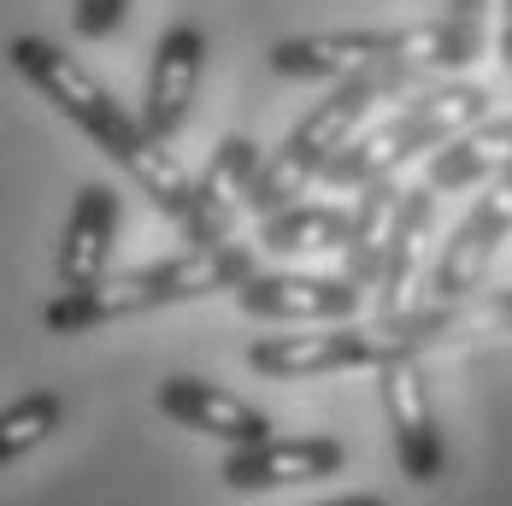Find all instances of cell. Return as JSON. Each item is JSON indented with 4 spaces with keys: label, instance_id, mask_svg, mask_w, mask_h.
I'll return each mask as SVG.
<instances>
[{
    "label": "cell",
    "instance_id": "4fadbf2b",
    "mask_svg": "<svg viewBox=\"0 0 512 506\" xmlns=\"http://www.w3.org/2000/svg\"><path fill=\"white\" fill-rule=\"evenodd\" d=\"M259 165H265V153L248 136H224L206 153V171L195 177V224L183 242H230L236 218L248 212V189H254Z\"/></svg>",
    "mask_w": 512,
    "mask_h": 506
},
{
    "label": "cell",
    "instance_id": "44dd1931",
    "mask_svg": "<svg viewBox=\"0 0 512 506\" xmlns=\"http://www.w3.org/2000/svg\"><path fill=\"white\" fill-rule=\"evenodd\" d=\"M318 506H389L383 495H342V501H318Z\"/></svg>",
    "mask_w": 512,
    "mask_h": 506
},
{
    "label": "cell",
    "instance_id": "8992f818",
    "mask_svg": "<svg viewBox=\"0 0 512 506\" xmlns=\"http://www.w3.org/2000/svg\"><path fill=\"white\" fill-rule=\"evenodd\" d=\"M401 354L407 348H401L389 312H377L371 324L342 318V324H301L295 336H254L248 342V365L259 377H277V383L330 377V371H377Z\"/></svg>",
    "mask_w": 512,
    "mask_h": 506
},
{
    "label": "cell",
    "instance_id": "5b68a950",
    "mask_svg": "<svg viewBox=\"0 0 512 506\" xmlns=\"http://www.w3.org/2000/svg\"><path fill=\"white\" fill-rule=\"evenodd\" d=\"M495 118L483 83H436V89H412L401 112H389L377 130H359L348 148L336 153V165L324 171L330 189H365L377 177H395V165L418 159L424 148H448L471 124Z\"/></svg>",
    "mask_w": 512,
    "mask_h": 506
},
{
    "label": "cell",
    "instance_id": "7a4b0ae2",
    "mask_svg": "<svg viewBox=\"0 0 512 506\" xmlns=\"http://www.w3.org/2000/svg\"><path fill=\"white\" fill-rule=\"evenodd\" d=\"M254 271V248H242V242H189L183 253H165V259L130 265V271H106L89 289H59L42 306V324L53 336H89L118 318L189 306L206 295H236Z\"/></svg>",
    "mask_w": 512,
    "mask_h": 506
},
{
    "label": "cell",
    "instance_id": "6da1fadb",
    "mask_svg": "<svg viewBox=\"0 0 512 506\" xmlns=\"http://www.w3.org/2000/svg\"><path fill=\"white\" fill-rule=\"evenodd\" d=\"M6 65L124 171V177L148 195V206H154L159 218H171V224L189 236V224H195V177H189L183 159L142 124V112H130L77 53H65L59 42H48V36H12V42H6Z\"/></svg>",
    "mask_w": 512,
    "mask_h": 506
},
{
    "label": "cell",
    "instance_id": "7c38bea8",
    "mask_svg": "<svg viewBox=\"0 0 512 506\" xmlns=\"http://www.w3.org/2000/svg\"><path fill=\"white\" fill-rule=\"evenodd\" d=\"M154 406L171 424H183V430H195V436H218V442H230V448H248V442L277 436L271 418H265L254 401H242L236 389H224V383H212V377H189V371L159 377Z\"/></svg>",
    "mask_w": 512,
    "mask_h": 506
},
{
    "label": "cell",
    "instance_id": "ba28073f",
    "mask_svg": "<svg viewBox=\"0 0 512 506\" xmlns=\"http://www.w3.org/2000/svg\"><path fill=\"white\" fill-rule=\"evenodd\" d=\"M507 236H512V171H501L495 183H483V195L471 201V212L448 230V242L436 248L430 301H465V295H477Z\"/></svg>",
    "mask_w": 512,
    "mask_h": 506
},
{
    "label": "cell",
    "instance_id": "30bf717a",
    "mask_svg": "<svg viewBox=\"0 0 512 506\" xmlns=\"http://www.w3.org/2000/svg\"><path fill=\"white\" fill-rule=\"evenodd\" d=\"M342 465H348V448L336 436H265V442H248V448H230L218 477L236 495H271V489H289V483H324Z\"/></svg>",
    "mask_w": 512,
    "mask_h": 506
},
{
    "label": "cell",
    "instance_id": "8fae6325",
    "mask_svg": "<svg viewBox=\"0 0 512 506\" xmlns=\"http://www.w3.org/2000/svg\"><path fill=\"white\" fill-rule=\"evenodd\" d=\"M206 30L195 24H171L148 53V83H142V124L154 130L159 142H171L189 124V106L201 95L206 77Z\"/></svg>",
    "mask_w": 512,
    "mask_h": 506
},
{
    "label": "cell",
    "instance_id": "277c9868",
    "mask_svg": "<svg viewBox=\"0 0 512 506\" xmlns=\"http://www.w3.org/2000/svg\"><path fill=\"white\" fill-rule=\"evenodd\" d=\"M412 89H418V77H401V71H359V77L330 83V95L312 106L277 148L265 153L254 189H248V212L254 218H271V212L295 206L312 183H324V171L365 130V118L383 101H395V95H412Z\"/></svg>",
    "mask_w": 512,
    "mask_h": 506
},
{
    "label": "cell",
    "instance_id": "7402d4cb",
    "mask_svg": "<svg viewBox=\"0 0 512 506\" xmlns=\"http://www.w3.org/2000/svg\"><path fill=\"white\" fill-rule=\"evenodd\" d=\"M483 6L489 0H448V12H460V18H483Z\"/></svg>",
    "mask_w": 512,
    "mask_h": 506
},
{
    "label": "cell",
    "instance_id": "3957f363",
    "mask_svg": "<svg viewBox=\"0 0 512 506\" xmlns=\"http://www.w3.org/2000/svg\"><path fill=\"white\" fill-rule=\"evenodd\" d=\"M489 53V24L442 12L430 24H401V30H312V36H283L271 48V71L295 83H342L359 71H401V77H442L465 71Z\"/></svg>",
    "mask_w": 512,
    "mask_h": 506
},
{
    "label": "cell",
    "instance_id": "ffe728a7",
    "mask_svg": "<svg viewBox=\"0 0 512 506\" xmlns=\"http://www.w3.org/2000/svg\"><path fill=\"white\" fill-rule=\"evenodd\" d=\"M124 18H130V0H71V30H77L83 42H106V36H118Z\"/></svg>",
    "mask_w": 512,
    "mask_h": 506
},
{
    "label": "cell",
    "instance_id": "ac0fdd59",
    "mask_svg": "<svg viewBox=\"0 0 512 506\" xmlns=\"http://www.w3.org/2000/svg\"><path fill=\"white\" fill-rule=\"evenodd\" d=\"M354 230V206L336 201H295L271 218H259V248L265 253H342Z\"/></svg>",
    "mask_w": 512,
    "mask_h": 506
},
{
    "label": "cell",
    "instance_id": "5bb4252c",
    "mask_svg": "<svg viewBox=\"0 0 512 506\" xmlns=\"http://www.w3.org/2000/svg\"><path fill=\"white\" fill-rule=\"evenodd\" d=\"M118 189L112 183H83L77 201L65 212V230H59V289H89L101 283L106 265H112V242H118Z\"/></svg>",
    "mask_w": 512,
    "mask_h": 506
},
{
    "label": "cell",
    "instance_id": "9c48e42d",
    "mask_svg": "<svg viewBox=\"0 0 512 506\" xmlns=\"http://www.w3.org/2000/svg\"><path fill=\"white\" fill-rule=\"evenodd\" d=\"M230 301L248 318H265V324H342V318H359L365 289L348 271H336V277H318V271H254Z\"/></svg>",
    "mask_w": 512,
    "mask_h": 506
},
{
    "label": "cell",
    "instance_id": "52a82bcc",
    "mask_svg": "<svg viewBox=\"0 0 512 506\" xmlns=\"http://www.w3.org/2000/svg\"><path fill=\"white\" fill-rule=\"evenodd\" d=\"M377 401H383V424H389V442L401 459V477L430 489L442 483L448 471V448H442V424H436V406H430V383L418 371V354H401L389 365H377Z\"/></svg>",
    "mask_w": 512,
    "mask_h": 506
},
{
    "label": "cell",
    "instance_id": "9a60e30c",
    "mask_svg": "<svg viewBox=\"0 0 512 506\" xmlns=\"http://www.w3.org/2000/svg\"><path fill=\"white\" fill-rule=\"evenodd\" d=\"M501 171H512V112H495L483 124H471L465 136H454L448 148H436L424 183L436 195H460V189H483Z\"/></svg>",
    "mask_w": 512,
    "mask_h": 506
},
{
    "label": "cell",
    "instance_id": "e0dca14e",
    "mask_svg": "<svg viewBox=\"0 0 512 506\" xmlns=\"http://www.w3.org/2000/svg\"><path fill=\"white\" fill-rule=\"evenodd\" d=\"M436 189L418 183L401 201V218H395V242H389V259H383V283H377V312H407V289L418 283V259L430 248V230H436Z\"/></svg>",
    "mask_w": 512,
    "mask_h": 506
},
{
    "label": "cell",
    "instance_id": "d6986e66",
    "mask_svg": "<svg viewBox=\"0 0 512 506\" xmlns=\"http://www.w3.org/2000/svg\"><path fill=\"white\" fill-rule=\"evenodd\" d=\"M59 424H65V401L53 389H30V395L6 401V412H0V465H18L24 454H36Z\"/></svg>",
    "mask_w": 512,
    "mask_h": 506
},
{
    "label": "cell",
    "instance_id": "2e32d148",
    "mask_svg": "<svg viewBox=\"0 0 512 506\" xmlns=\"http://www.w3.org/2000/svg\"><path fill=\"white\" fill-rule=\"evenodd\" d=\"M401 201H407V183H395V177H377V183L359 189L354 230H348V248H342V271L354 277L359 289L383 283V259H389V242H395Z\"/></svg>",
    "mask_w": 512,
    "mask_h": 506
}]
</instances>
